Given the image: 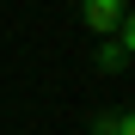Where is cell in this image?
I'll use <instances>...</instances> for the list:
<instances>
[{
    "mask_svg": "<svg viewBox=\"0 0 135 135\" xmlns=\"http://www.w3.org/2000/svg\"><path fill=\"white\" fill-rule=\"evenodd\" d=\"M123 61H129V49H123L117 37H104V43H98V55H92V68H98V74H117Z\"/></svg>",
    "mask_w": 135,
    "mask_h": 135,
    "instance_id": "7a4b0ae2",
    "label": "cell"
},
{
    "mask_svg": "<svg viewBox=\"0 0 135 135\" xmlns=\"http://www.w3.org/2000/svg\"><path fill=\"white\" fill-rule=\"evenodd\" d=\"M117 135H135V110H117Z\"/></svg>",
    "mask_w": 135,
    "mask_h": 135,
    "instance_id": "277c9868",
    "label": "cell"
},
{
    "mask_svg": "<svg viewBox=\"0 0 135 135\" xmlns=\"http://www.w3.org/2000/svg\"><path fill=\"white\" fill-rule=\"evenodd\" d=\"M123 12H129V0H80V18H86V31H98V37H117Z\"/></svg>",
    "mask_w": 135,
    "mask_h": 135,
    "instance_id": "6da1fadb",
    "label": "cell"
},
{
    "mask_svg": "<svg viewBox=\"0 0 135 135\" xmlns=\"http://www.w3.org/2000/svg\"><path fill=\"white\" fill-rule=\"evenodd\" d=\"M117 43H123V49L135 55V12H123V25H117Z\"/></svg>",
    "mask_w": 135,
    "mask_h": 135,
    "instance_id": "3957f363",
    "label": "cell"
}]
</instances>
